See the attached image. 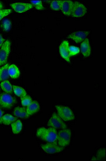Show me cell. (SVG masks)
<instances>
[{
  "instance_id": "1",
  "label": "cell",
  "mask_w": 106,
  "mask_h": 161,
  "mask_svg": "<svg viewBox=\"0 0 106 161\" xmlns=\"http://www.w3.org/2000/svg\"><path fill=\"white\" fill-rule=\"evenodd\" d=\"M37 137L48 143H57L58 132L55 128L41 127L37 130Z\"/></svg>"
},
{
  "instance_id": "2",
  "label": "cell",
  "mask_w": 106,
  "mask_h": 161,
  "mask_svg": "<svg viewBox=\"0 0 106 161\" xmlns=\"http://www.w3.org/2000/svg\"><path fill=\"white\" fill-rule=\"evenodd\" d=\"M71 131L70 129H64L59 131L57 136V143L60 147H65L70 145Z\"/></svg>"
},
{
  "instance_id": "3",
  "label": "cell",
  "mask_w": 106,
  "mask_h": 161,
  "mask_svg": "<svg viewBox=\"0 0 106 161\" xmlns=\"http://www.w3.org/2000/svg\"><path fill=\"white\" fill-rule=\"evenodd\" d=\"M55 108L58 112V114L62 120L71 121L75 119V115L72 110L67 106L56 105Z\"/></svg>"
},
{
  "instance_id": "4",
  "label": "cell",
  "mask_w": 106,
  "mask_h": 161,
  "mask_svg": "<svg viewBox=\"0 0 106 161\" xmlns=\"http://www.w3.org/2000/svg\"><path fill=\"white\" fill-rule=\"evenodd\" d=\"M16 103V99L10 94L3 93L0 95V107L10 109Z\"/></svg>"
},
{
  "instance_id": "5",
  "label": "cell",
  "mask_w": 106,
  "mask_h": 161,
  "mask_svg": "<svg viewBox=\"0 0 106 161\" xmlns=\"http://www.w3.org/2000/svg\"><path fill=\"white\" fill-rule=\"evenodd\" d=\"M48 126L51 127L52 128L57 129H66L67 126L62 119L59 116L58 114L55 112L52 114V117L50 118L47 124Z\"/></svg>"
},
{
  "instance_id": "6",
  "label": "cell",
  "mask_w": 106,
  "mask_h": 161,
  "mask_svg": "<svg viewBox=\"0 0 106 161\" xmlns=\"http://www.w3.org/2000/svg\"><path fill=\"white\" fill-rule=\"evenodd\" d=\"M11 51V42L6 40L0 49V66L7 63Z\"/></svg>"
},
{
  "instance_id": "7",
  "label": "cell",
  "mask_w": 106,
  "mask_h": 161,
  "mask_svg": "<svg viewBox=\"0 0 106 161\" xmlns=\"http://www.w3.org/2000/svg\"><path fill=\"white\" fill-rule=\"evenodd\" d=\"M86 8L80 2H74L73 8L71 16L73 17H81L86 14Z\"/></svg>"
},
{
  "instance_id": "8",
  "label": "cell",
  "mask_w": 106,
  "mask_h": 161,
  "mask_svg": "<svg viewBox=\"0 0 106 161\" xmlns=\"http://www.w3.org/2000/svg\"><path fill=\"white\" fill-rule=\"evenodd\" d=\"M41 148L44 152L50 154L58 153L64 149V147L59 146L57 143H48L42 145Z\"/></svg>"
},
{
  "instance_id": "9",
  "label": "cell",
  "mask_w": 106,
  "mask_h": 161,
  "mask_svg": "<svg viewBox=\"0 0 106 161\" xmlns=\"http://www.w3.org/2000/svg\"><path fill=\"white\" fill-rule=\"evenodd\" d=\"M11 7L17 13H24L33 8V6L31 3L17 2L10 4Z\"/></svg>"
},
{
  "instance_id": "10",
  "label": "cell",
  "mask_w": 106,
  "mask_h": 161,
  "mask_svg": "<svg viewBox=\"0 0 106 161\" xmlns=\"http://www.w3.org/2000/svg\"><path fill=\"white\" fill-rule=\"evenodd\" d=\"M89 33V31H77L68 35V38L73 39L76 43H80L86 39Z\"/></svg>"
},
{
  "instance_id": "11",
  "label": "cell",
  "mask_w": 106,
  "mask_h": 161,
  "mask_svg": "<svg viewBox=\"0 0 106 161\" xmlns=\"http://www.w3.org/2000/svg\"><path fill=\"white\" fill-rule=\"evenodd\" d=\"M70 44L67 41L64 40L59 46V52L63 59L68 62H70V55L69 54Z\"/></svg>"
},
{
  "instance_id": "12",
  "label": "cell",
  "mask_w": 106,
  "mask_h": 161,
  "mask_svg": "<svg viewBox=\"0 0 106 161\" xmlns=\"http://www.w3.org/2000/svg\"><path fill=\"white\" fill-rule=\"evenodd\" d=\"M74 2L70 0L61 1V9L62 13L66 16H71L73 8Z\"/></svg>"
},
{
  "instance_id": "13",
  "label": "cell",
  "mask_w": 106,
  "mask_h": 161,
  "mask_svg": "<svg viewBox=\"0 0 106 161\" xmlns=\"http://www.w3.org/2000/svg\"><path fill=\"white\" fill-rule=\"evenodd\" d=\"M81 52L84 57H90L91 53V48L90 46V42L89 39L86 38L81 43L80 45Z\"/></svg>"
},
{
  "instance_id": "14",
  "label": "cell",
  "mask_w": 106,
  "mask_h": 161,
  "mask_svg": "<svg viewBox=\"0 0 106 161\" xmlns=\"http://www.w3.org/2000/svg\"><path fill=\"white\" fill-rule=\"evenodd\" d=\"M40 109V106L38 102L36 101H32L31 104L27 106V108H26V111H27L28 116L29 117L31 115L38 112Z\"/></svg>"
},
{
  "instance_id": "15",
  "label": "cell",
  "mask_w": 106,
  "mask_h": 161,
  "mask_svg": "<svg viewBox=\"0 0 106 161\" xmlns=\"http://www.w3.org/2000/svg\"><path fill=\"white\" fill-rule=\"evenodd\" d=\"M8 74L11 78L17 79L20 76V70L15 64H11L8 68Z\"/></svg>"
},
{
  "instance_id": "16",
  "label": "cell",
  "mask_w": 106,
  "mask_h": 161,
  "mask_svg": "<svg viewBox=\"0 0 106 161\" xmlns=\"http://www.w3.org/2000/svg\"><path fill=\"white\" fill-rule=\"evenodd\" d=\"M9 66V64H7L0 68V82L7 80L9 78V75L8 74V68Z\"/></svg>"
},
{
  "instance_id": "17",
  "label": "cell",
  "mask_w": 106,
  "mask_h": 161,
  "mask_svg": "<svg viewBox=\"0 0 106 161\" xmlns=\"http://www.w3.org/2000/svg\"><path fill=\"white\" fill-rule=\"evenodd\" d=\"M14 114L16 117L21 118H28L29 117L28 116L26 108H20V107H17L14 110Z\"/></svg>"
},
{
  "instance_id": "18",
  "label": "cell",
  "mask_w": 106,
  "mask_h": 161,
  "mask_svg": "<svg viewBox=\"0 0 106 161\" xmlns=\"http://www.w3.org/2000/svg\"><path fill=\"white\" fill-rule=\"evenodd\" d=\"M1 87L6 93H11L13 92V86L9 80L2 81L1 83Z\"/></svg>"
},
{
  "instance_id": "19",
  "label": "cell",
  "mask_w": 106,
  "mask_h": 161,
  "mask_svg": "<svg viewBox=\"0 0 106 161\" xmlns=\"http://www.w3.org/2000/svg\"><path fill=\"white\" fill-rule=\"evenodd\" d=\"M11 128L13 133L15 134L19 133L22 129V124L19 120L15 121L11 124Z\"/></svg>"
},
{
  "instance_id": "20",
  "label": "cell",
  "mask_w": 106,
  "mask_h": 161,
  "mask_svg": "<svg viewBox=\"0 0 106 161\" xmlns=\"http://www.w3.org/2000/svg\"><path fill=\"white\" fill-rule=\"evenodd\" d=\"M17 120L16 118L14 117L12 115H10L9 114H7L5 115H3L1 119L2 124L6 125H9L15 122Z\"/></svg>"
},
{
  "instance_id": "21",
  "label": "cell",
  "mask_w": 106,
  "mask_h": 161,
  "mask_svg": "<svg viewBox=\"0 0 106 161\" xmlns=\"http://www.w3.org/2000/svg\"><path fill=\"white\" fill-rule=\"evenodd\" d=\"M13 90L14 93L18 97H22L24 96L27 95L26 90L22 87L14 85L13 86Z\"/></svg>"
},
{
  "instance_id": "22",
  "label": "cell",
  "mask_w": 106,
  "mask_h": 161,
  "mask_svg": "<svg viewBox=\"0 0 106 161\" xmlns=\"http://www.w3.org/2000/svg\"><path fill=\"white\" fill-rule=\"evenodd\" d=\"M97 161H105L106 160V149L101 148L98 150L97 154Z\"/></svg>"
},
{
  "instance_id": "23",
  "label": "cell",
  "mask_w": 106,
  "mask_h": 161,
  "mask_svg": "<svg viewBox=\"0 0 106 161\" xmlns=\"http://www.w3.org/2000/svg\"><path fill=\"white\" fill-rule=\"evenodd\" d=\"M21 98V102H22V104L23 106H28L29 105L31 104L32 102V99L31 97L29 95L24 96L23 97H20Z\"/></svg>"
},
{
  "instance_id": "24",
  "label": "cell",
  "mask_w": 106,
  "mask_h": 161,
  "mask_svg": "<svg viewBox=\"0 0 106 161\" xmlns=\"http://www.w3.org/2000/svg\"><path fill=\"white\" fill-rule=\"evenodd\" d=\"M61 1H59V0L52 1L50 3V7L52 9L55 11L60 10L61 9Z\"/></svg>"
},
{
  "instance_id": "25",
  "label": "cell",
  "mask_w": 106,
  "mask_h": 161,
  "mask_svg": "<svg viewBox=\"0 0 106 161\" xmlns=\"http://www.w3.org/2000/svg\"><path fill=\"white\" fill-rule=\"evenodd\" d=\"M31 4L38 10H42L44 9L42 1H31Z\"/></svg>"
},
{
  "instance_id": "26",
  "label": "cell",
  "mask_w": 106,
  "mask_h": 161,
  "mask_svg": "<svg viewBox=\"0 0 106 161\" xmlns=\"http://www.w3.org/2000/svg\"><path fill=\"white\" fill-rule=\"evenodd\" d=\"M2 27L5 31H9L11 28V22L8 19H4L2 22Z\"/></svg>"
},
{
  "instance_id": "27",
  "label": "cell",
  "mask_w": 106,
  "mask_h": 161,
  "mask_svg": "<svg viewBox=\"0 0 106 161\" xmlns=\"http://www.w3.org/2000/svg\"><path fill=\"white\" fill-rule=\"evenodd\" d=\"M80 48L74 46H69V54L70 57H73L80 53Z\"/></svg>"
},
{
  "instance_id": "28",
  "label": "cell",
  "mask_w": 106,
  "mask_h": 161,
  "mask_svg": "<svg viewBox=\"0 0 106 161\" xmlns=\"http://www.w3.org/2000/svg\"><path fill=\"white\" fill-rule=\"evenodd\" d=\"M11 12L12 10L11 9L0 10V20L3 19L4 17L9 15Z\"/></svg>"
},
{
  "instance_id": "29",
  "label": "cell",
  "mask_w": 106,
  "mask_h": 161,
  "mask_svg": "<svg viewBox=\"0 0 106 161\" xmlns=\"http://www.w3.org/2000/svg\"><path fill=\"white\" fill-rule=\"evenodd\" d=\"M4 42V40L3 38L2 37L1 35H0V47H2V45H3Z\"/></svg>"
},
{
  "instance_id": "30",
  "label": "cell",
  "mask_w": 106,
  "mask_h": 161,
  "mask_svg": "<svg viewBox=\"0 0 106 161\" xmlns=\"http://www.w3.org/2000/svg\"><path fill=\"white\" fill-rule=\"evenodd\" d=\"M3 115V111H2V110L0 109V124H2V122H1V119H2V117Z\"/></svg>"
},
{
  "instance_id": "31",
  "label": "cell",
  "mask_w": 106,
  "mask_h": 161,
  "mask_svg": "<svg viewBox=\"0 0 106 161\" xmlns=\"http://www.w3.org/2000/svg\"><path fill=\"white\" fill-rule=\"evenodd\" d=\"M3 8V5L2 2L0 1V10H2Z\"/></svg>"
},
{
  "instance_id": "32",
  "label": "cell",
  "mask_w": 106,
  "mask_h": 161,
  "mask_svg": "<svg viewBox=\"0 0 106 161\" xmlns=\"http://www.w3.org/2000/svg\"><path fill=\"white\" fill-rule=\"evenodd\" d=\"M91 161H97V159L96 158H94V157H93L92 158Z\"/></svg>"
}]
</instances>
